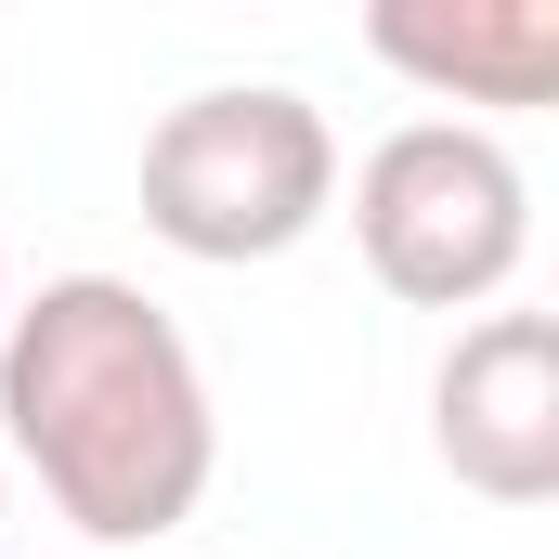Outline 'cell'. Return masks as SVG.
<instances>
[{"label":"cell","instance_id":"1","mask_svg":"<svg viewBox=\"0 0 559 559\" xmlns=\"http://www.w3.org/2000/svg\"><path fill=\"white\" fill-rule=\"evenodd\" d=\"M0 442L92 547H156L222 481L195 338L131 274H52L0 312Z\"/></svg>","mask_w":559,"mask_h":559},{"label":"cell","instance_id":"2","mask_svg":"<svg viewBox=\"0 0 559 559\" xmlns=\"http://www.w3.org/2000/svg\"><path fill=\"white\" fill-rule=\"evenodd\" d=\"M325 209H338V131H325V105L286 92V79L182 92V105L143 131V235L182 248V261H209V274L286 261Z\"/></svg>","mask_w":559,"mask_h":559},{"label":"cell","instance_id":"3","mask_svg":"<svg viewBox=\"0 0 559 559\" xmlns=\"http://www.w3.org/2000/svg\"><path fill=\"white\" fill-rule=\"evenodd\" d=\"M352 248L404 312H495L534 248V182L481 118H404L352 169Z\"/></svg>","mask_w":559,"mask_h":559},{"label":"cell","instance_id":"4","mask_svg":"<svg viewBox=\"0 0 559 559\" xmlns=\"http://www.w3.org/2000/svg\"><path fill=\"white\" fill-rule=\"evenodd\" d=\"M429 455L481 508H547L559 495V325L547 312L455 325V352L429 378Z\"/></svg>","mask_w":559,"mask_h":559},{"label":"cell","instance_id":"5","mask_svg":"<svg viewBox=\"0 0 559 559\" xmlns=\"http://www.w3.org/2000/svg\"><path fill=\"white\" fill-rule=\"evenodd\" d=\"M365 52L404 66L429 105H547L559 92V0H378Z\"/></svg>","mask_w":559,"mask_h":559},{"label":"cell","instance_id":"6","mask_svg":"<svg viewBox=\"0 0 559 559\" xmlns=\"http://www.w3.org/2000/svg\"><path fill=\"white\" fill-rule=\"evenodd\" d=\"M0 559H13V468H0Z\"/></svg>","mask_w":559,"mask_h":559},{"label":"cell","instance_id":"7","mask_svg":"<svg viewBox=\"0 0 559 559\" xmlns=\"http://www.w3.org/2000/svg\"><path fill=\"white\" fill-rule=\"evenodd\" d=\"M0 312H13V261H0Z\"/></svg>","mask_w":559,"mask_h":559}]
</instances>
